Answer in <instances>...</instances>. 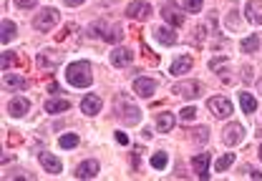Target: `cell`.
I'll list each match as a JSON object with an SVG mask.
<instances>
[{"label":"cell","mask_w":262,"mask_h":181,"mask_svg":"<svg viewBox=\"0 0 262 181\" xmlns=\"http://www.w3.org/2000/svg\"><path fill=\"white\" fill-rule=\"evenodd\" d=\"M189 68H192V56H179V58L171 60V65H169V73L171 76H182V73H189Z\"/></svg>","instance_id":"4fadbf2b"},{"label":"cell","mask_w":262,"mask_h":181,"mask_svg":"<svg viewBox=\"0 0 262 181\" xmlns=\"http://www.w3.org/2000/svg\"><path fill=\"white\" fill-rule=\"evenodd\" d=\"M232 161H234V153H225L222 159H217L214 169H217V171H225V169H229V166H232Z\"/></svg>","instance_id":"83f0119b"},{"label":"cell","mask_w":262,"mask_h":181,"mask_svg":"<svg viewBox=\"0 0 262 181\" xmlns=\"http://www.w3.org/2000/svg\"><path fill=\"white\" fill-rule=\"evenodd\" d=\"M239 48H242V53H255V51L260 48V38H257V33L247 35V38L239 43Z\"/></svg>","instance_id":"7402d4cb"},{"label":"cell","mask_w":262,"mask_h":181,"mask_svg":"<svg viewBox=\"0 0 262 181\" xmlns=\"http://www.w3.org/2000/svg\"><path fill=\"white\" fill-rule=\"evenodd\" d=\"M15 23H10V20H3V35H0V40L3 43H10L13 38H15Z\"/></svg>","instance_id":"484cf974"},{"label":"cell","mask_w":262,"mask_h":181,"mask_svg":"<svg viewBox=\"0 0 262 181\" xmlns=\"http://www.w3.org/2000/svg\"><path fill=\"white\" fill-rule=\"evenodd\" d=\"M131 60H134V53H131L129 48H114L111 51V65H116V68L129 65Z\"/></svg>","instance_id":"5bb4252c"},{"label":"cell","mask_w":262,"mask_h":181,"mask_svg":"<svg viewBox=\"0 0 262 181\" xmlns=\"http://www.w3.org/2000/svg\"><path fill=\"white\" fill-rule=\"evenodd\" d=\"M257 156H260V161H262V146H260V151H257Z\"/></svg>","instance_id":"b9f144b4"},{"label":"cell","mask_w":262,"mask_h":181,"mask_svg":"<svg viewBox=\"0 0 262 181\" xmlns=\"http://www.w3.org/2000/svg\"><path fill=\"white\" fill-rule=\"evenodd\" d=\"M257 90H260V96H262V76H260V83H257Z\"/></svg>","instance_id":"60d3db41"},{"label":"cell","mask_w":262,"mask_h":181,"mask_svg":"<svg viewBox=\"0 0 262 181\" xmlns=\"http://www.w3.org/2000/svg\"><path fill=\"white\" fill-rule=\"evenodd\" d=\"M116 116H119V121H124L126 126H136V123L141 121V111H139V106H134V103H121L119 111H116Z\"/></svg>","instance_id":"277c9868"},{"label":"cell","mask_w":262,"mask_h":181,"mask_svg":"<svg viewBox=\"0 0 262 181\" xmlns=\"http://www.w3.org/2000/svg\"><path fill=\"white\" fill-rule=\"evenodd\" d=\"M174 123H177V119H174V114H171V111H162V114H157V131H159V133H169V131L174 128Z\"/></svg>","instance_id":"ac0fdd59"},{"label":"cell","mask_w":262,"mask_h":181,"mask_svg":"<svg viewBox=\"0 0 262 181\" xmlns=\"http://www.w3.org/2000/svg\"><path fill=\"white\" fill-rule=\"evenodd\" d=\"M116 141H119L121 146H126V144H129V136H126L124 131H116Z\"/></svg>","instance_id":"d590c367"},{"label":"cell","mask_w":262,"mask_h":181,"mask_svg":"<svg viewBox=\"0 0 262 181\" xmlns=\"http://www.w3.org/2000/svg\"><path fill=\"white\" fill-rule=\"evenodd\" d=\"M237 23H239V20H237V13L232 10V13L227 15V28H237Z\"/></svg>","instance_id":"e575fe53"},{"label":"cell","mask_w":262,"mask_h":181,"mask_svg":"<svg viewBox=\"0 0 262 181\" xmlns=\"http://www.w3.org/2000/svg\"><path fill=\"white\" fill-rule=\"evenodd\" d=\"M154 38H157L159 43H164V46H174V43H177V35L169 28H157L154 30Z\"/></svg>","instance_id":"cb8c5ba5"},{"label":"cell","mask_w":262,"mask_h":181,"mask_svg":"<svg viewBox=\"0 0 262 181\" xmlns=\"http://www.w3.org/2000/svg\"><path fill=\"white\" fill-rule=\"evenodd\" d=\"M66 5H81V3H86V0H63Z\"/></svg>","instance_id":"ab89813d"},{"label":"cell","mask_w":262,"mask_h":181,"mask_svg":"<svg viewBox=\"0 0 262 181\" xmlns=\"http://www.w3.org/2000/svg\"><path fill=\"white\" fill-rule=\"evenodd\" d=\"M58 144H61V149H76L78 146V136L76 133H63Z\"/></svg>","instance_id":"4316f807"},{"label":"cell","mask_w":262,"mask_h":181,"mask_svg":"<svg viewBox=\"0 0 262 181\" xmlns=\"http://www.w3.org/2000/svg\"><path fill=\"white\" fill-rule=\"evenodd\" d=\"M61 60H63V53H58V51H43V53H38V68L53 71V68L61 65Z\"/></svg>","instance_id":"5b68a950"},{"label":"cell","mask_w":262,"mask_h":181,"mask_svg":"<svg viewBox=\"0 0 262 181\" xmlns=\"http://www.w3.org/2000/svg\"><path fill=\"white\" fill-rule=\"evenodd\" d=\"M139 156H141V146L134 149V169H139Z\"/></svg>","instance_id":"8d00e7d4"},{"label":"cell","mask_w":262,"mask_h":181,"mask_svg":"<svg viewBox=\"0 0 262 181\" xmlns=\"http://www.w3.org/2000/svg\"><path fill=\"white\" fill-rule=\"evenodd\" d=\"M56 23H58V10H56V8H43V10L35 15L33 28L40 30V33H48V30L53 28Z\"/></svg>","instance_id":"7a4b0ae2"},{"label":"cell","mask_w":262,"mask_h":181,"mask_svg":"<svg viewBox=\"0 0 262 181\" xmlns=\"http://www.w3.org/2000/svg\"><path fill=\"white\" fill-rule=\"evenodd\" d=\"M3 86H5V88L23 90V88H28V78H20V76H15V73H8V71H5V76H3Z\"/></svg>","instance_id":"ffe728a7"},{"label":"cell","mask_w":262,"mask_h":181,"mask_svg":"<svg viewBox=\"0 0 262 181\" xmlns=\"http://www.w3.org/2000/svg\"><path fill=\"white\" fill-rule=\"evenodd\" d=\"M162 15H164V20H166L171 28H179V26L184 23V15L179 13V8H177L174 3H164L162 5Z\"/></svg>","instance_id":"52a82bcc"},{"label":"cell","mask_w":262,"mask_h":181,"mask_svg":"<svg viewBox=\"0 0 262 181\" xmlns=\"http://www.w3.org/2000/svg\"><path fill=\"white\" fill-rule=\"evenodd\" d=\"M207 133H209V131H207V128H204V126H202V128H196V131H194V139H196V141H199V144H204V141H207V139H209V136H207Z\"/></svg>","instance_id":"d6a6232c"},{"label":"cell","mask_w":262,"mask_h":181,"mask_svg":"<svg viewBox=\"0 0 262 181\" xmlns=\"http://www.w3.org/2000/svg\"><path fill=\"white\" fill-rule=\"evenodd\" d=\"M28 111H31V103H28V98H23V96H18V98H13V101L8 103V114L15 116V119L26 116Z\"/></svg>","instance_id":"7c38bea8"},{"label":"cell","mask_w":262,"mask_h":181,"mask_svg":"<svg viewBox=\"0 0 262 181\" xmlns=\"http://www.w3.org/2000/svg\"><path fill=\"white\" fill-rule=\"evenodd\" d=\"M166 161H169V156H166L164 151H159V153H154V156H151V166H154V169H159V171L166 166Z\"/></svg>","instance_id":"f1b7e54d"},{"label":"cell","mask_w":262,"mask_h":181,"mask_svg":"<svg viewBox=\"0 0 262 181\" xmlns=\"http://www.w3.org/2000/svg\"><path fill=\"white\" fill-rule=\"evenodd\" d=\"M250 73H252V68H250V65H245V68H242V78H245V81H252V76H250Z\"/></svg>","instance_id":"74e56055"},{"label":"cell","mask_w":262,"mask_h":181,"mask_svg":"<svg viewBox=\"0 0 262 181\" xmlns=\"http://www.w3.org/2000/svg\"><path fill=\"white\" fill-rule=\"evenodd\" d=\"M15 5H18V8H23V10H31V8L38 5V0H15Z\"/></svg>","instance_id":"836d02e7"},{"label":"cell","mask_w":262,"mask_h":181,"mask_svg":"<svg viewBox=\"0 0 262 181\" xmlns=\"http://www.w3.org/2000/svg\"><path fill=\"white\" fill-rule=\"evenodd\" d=\"M106 43H121V38H124V33H121V28H103V35H101Z\"/></svg>","instance_id":"d4e9b609"},{"label":"cell","mask_w":262,"mask_h":181,"mask_svg":"<svg viewBox=\"0 0 262 181\" xmlns=\"http://www.w3.org/2000/svg\"><path fill=\"white\" fill-rule=\"evenodd\" d=\"M245 171H247V176H252V179H262V174L257 169H245Z\"/></svg>","instance_id":"f35d334b"},{"label":"cell","mask_w":262,"mask_h":181,"mask_svg":"<svg viewBox=\"0 0 262 181\" xmlns=\"http://www.w3.org/2000/svg\"><path fill=\"white\" fill-rule=\"evenodd\" d=\"M38 159H40V166H43V169H46L48 174H61L63 164H61V161H58V159H56L53 153H40Z\"/></svg>","instance_id":"e0dca14e"},{"label":"cell","mask_w":262,"mask_h":181,"mask_svg":"<svg viewBox=\"0 0 262 181\" xmlns=\"http://www.w3.org/2000/svg\"><path fill=\"white\" fill-rule=\"evenodd\" d=\"M209 161H212V153H196L192 159V166L199 174V179H209Z\"/></svg>","instance_id":"9c48e42d"},{"label":"cell","mask_w":262,"mask_h":181,"mask_svg":"<svg viewBox=\"0 0 262 181\" xmlns=\"http://www.w3.org/2000/svg\"><path fill=\"white\" fill-rule=\"evenodd\" d=\"M13 63H15V56H13L10 51H5V53H3V71H8Z\"/></svg>","instance_id":"1f68e13d"},{"label":"cell","mask_w":262,"mask_h":181,"mask_svg":"<svg viewBox=\"0 0 262 181\" xmlns=\"http://www.w3.org/2000/svg\"><path fill=\"white\" fill-rule=\"evenodd\" d=\"M101 106H103V103H101L98 96H86V98L81 101V111H83L86 116H96L98 111H101Z\"/></svg>","instance_id":"d6986e66"},{"label":"cell","mask_w":262,"mask_h":181,"mask_svg":"<svg viewBox=\"0 0 262 181\" xmlns=\"http://www.w3.org/2000/svg\"><path fill=\"white\" fill-rule=\"evenodd\" d=\"M239 103H242V111L250 114V116L257 111V101L252 98V93H239Z\"/></svg>","instance_id":"603a6c76"},{"label":"cell","mask_w":262,"mask_h":181,"mask_svg":"<svg viewBox=\"0 0 262 181\" xmlns=\"http://www.w3.org/2000/svg\"><path fill=\"white\" fill-rule=\"evenodd\" d=\"M179 119L184 121V123L194 121V119H196V108H194V106H184V108L179 111Z\"/></svg>","instance_id":"f546056e"},{"label":"cell","mask_w":262,"mask_h":181,"mask_svg":"<svg viewBox=\"0 0 262 181\" xmlns=\"http://www.w3.org/2000/svg\"><path fill=\"white\" fill-rule=\"evenodd\" d=\"M245 15H247V20H250V23L262 26V3H257V0H250V3L245 5Z\"/></svg>","instance_id":"2e32d148"},{"label":"cell","mask_w":262,"mask_h":181,"mask_svg":"<svg viewBox=\"0 0 262 181\" xmlns=\"http://www.w3.org/2000/svg\"><path fill=\"white\" fill-rule=\"evenodd\" d=\"M154 90H157V81H151V78H144V76H141V78L134 81V93L141 96V98H149Z\"/></svg>","instance_id":"8fae6325"},{"label":"cell","mask_w":262,"mask_h":181,"mask_svg":"<svg viewBox=\"0 0 262 181\" xmlns=\"http://www.w3.org/2000/svg\"><path fill=\"white\" fill-rule=\"evenodd\" d=\"M202 3L204 0H184V10L187 13H199L202 10Z\"/></svg>","instance_id":"4dcf8cb0"},{"label":"cell","mask_w":262,"mask_h":181,"mask_svg":"<svg viewBox=\"0 0 262 181\" xmlns=\"http://www.w3.org/2000/svg\"><path fill=\"white\" fill-rule=\"evenodd\" d=\"M171 93L177 96H184V98H199L202 96V83L199 81H184V83H177Z\"/></svg>","instance_id":"8992f818"},{"label":"cell","mask_w":262,"mask_h":181,"mask_svg":"<svg viewBox=\"0 0 262 181\" xmlns=\"http://www.w3.org/2000/svg\"><path fill=\"white\" fill-rule=\"evenodd\" d=\"M242 136H245V128L239 126V123H232L225 128V133H222V141L227 144V146H237L239 141H242Z\"/></svg>","instance_id":"30bf717a"},{"label":"cell","mask_w":262,"mask_h":181,"mask_svg":"<svg viewBox=\"0 0 262 181\" xmlns=\"http://www.w3.org/2000/svg\"><path fill=\"white\" fill-rule=\"evenodd\" d=\"M68 108H71V101H66V98H48V103H46L48 114H63Z\"/></svg>","instance_id":"44dd1931"},{"label":"cell","mask_w":262,"mask_h":181,"mask_svg":"<svg viewBox=\"0 0 262 181\" xmlns=\"http://www.w3.org/2000/svg\"><path fill=\"white\" fill-rule=\"evenodd\" d=\"M96 174H98V161H94V159H86L76 169V179H94Z\"/></svg>","instance_id":"9a60e30c"},{"label":"cell","mask_w":262,"mask_h":181,"mask_svg":"<svg viewBox=\"0 0 262 181\" xmlns=\"http://www.w3.org/2000/svg\"><path fill=\"white\" fill-rule=\"evenodd\" d=\"M66 81H68L71 86H76V88L91 86V81H94V76H91V63H86V60L71 63V65L66 68Z\"/></svg>","instance_id":"6da1fadb"},{"label":"cell","mask_w":262,"mask_h":181,"mask_svg":"<svg viewBox=\"0 0 262 181\" xmlns=\"http://www.w3.org/2000/svg\"><path fill=\"white\" fill-rule=\"evenodd\" d=\"M126 15H129L131 20H146L151 15V5L149 3H131L129 8H126Z\"/></svg>","instance_id":"ba28073f"},{"label":"cell","mask_w":262,"mask_h":181,"mask_svg":"<svg viewBox=\"0 0 262 181\" xmlns=\"http://www.w3.org/2000/svg\"><path fill=\"white\" fill-rule=\"evenodd\" d=\"M207 108H209L217 119H227L229 114H232V101H227L225 96H214V98L207 101Z\"/></svg>","instance_id":"3957f363"}]
</instances>
